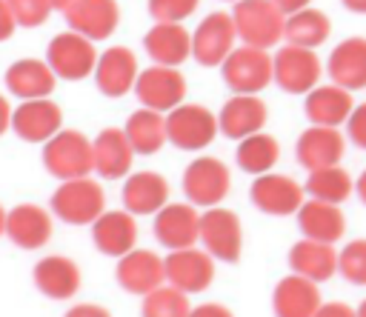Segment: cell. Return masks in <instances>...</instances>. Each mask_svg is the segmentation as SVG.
Segmentation results:
<instances>
[{
  "mask_svg": "<svg viewBox=\"0 0 366 317\" xmlns=\"http://www.w3.org/2000/svg\"><path fill=\"white\" fill-rule=\"evenodd\" d=\"M46 63L63 80H83L94 71L97 51H94V43L89 37L69 29V31H60L51 37V43L46 49Z\"/></svg>",
  "mask_w": 366,
  "mask_h": 317,
  "instance_id": "30bf717a",
  "label": "cell"
},
{
  "mask_svg": "<svg viewBox=\"0 0 366 317\" xmlns=\"http://www.w3.org/2000/svg\"><path fill=\"white\" fill-rule=\"evenodd\" d=\"M63 317H112V311L100 303H74Z\"/></svg>",
  "mask_w": 366,
  "mask_h": 317,
  "instance_id": "b9f144b4",
  "label": "cell"
},
{
  "mask_svg": "<svg viewBox=\"0 0 366 317\" xmlns=\"http://www.w3.org/2000/svg\"><path fill=\"white\" fill-rule=\"evenodd\" d=\"M306 117L315 123V126H335L340 129L352 109H355V100H352V91L337 86V83H329V86H315L312 91H306Z\"/></svg>",
  "mask_w": 366,
  "mask_h": 317,
  "instance_id": "83f0119b",
  "label": "cell"
},
{
  "mask_svg": "<svg viewBox=\"0 0 366 317\" xmlns=\"http://www.w3.org/2000/svg\"><path fill=\"white\" fill-rule=\"evenodd\" d=\"M232 191L229 166L217 157H194L183 171V194L186 203L197 208H212L226 200Z\"/></svg>",
  "mask_w": 366,
  "mask_h": 317,
  "instance_id": "5b68a950",
  "label": "cell"
},
{
  "mask_svg": "<svg viewBox=\"0 0 366 317\" xmlns=\"http://www.w3.org/2000/svg\"><path fill=\"white\" fill-rule=\"evenodd\" d=\"M6 234V208L0 206V237Z\"/></svg>",
  "mask_w": 366,
  "mask_h": 317,
  "instance_id": "816d5d0a",
  "label": "cell"
},
{
  "mask_svg": "<svg viewBox=\"0 0 366 317\" xmlns=\"http://www.w3.org/2000/svg\"><path fill=\"white\" fill-rule=\"evenodd\" d=\"M346 134H349V140H352L357 149L366 151V103H357V106L352 109V114H349V120H346Z\"/></svg>",
  "mask_w": 366,
  "mask_h": 317,
  "instance_id": "60d3db41",
  "label": "cell"
},
{
  "mask_svg": "<svg viewBox=\"0 0 366 317\" xmlns=\"http://www.w3.org/2000/svg\"><path fill=\"white\" fill-rule=\"evenodd\" d=\"M189 317H234V311L223 303H200V306H192Z\"/></svg>",
  "mask_w": 366,
  "mask_h": 317,
  "instance_id": "ee69618b",
  "label": "cell"
},
{
  "mask_svg": "<svg viewBox=\"0 0 366 317\" xmlns=\"http://www.w3.org/2000/svg\"><path fill=\"white\" fill-rule=\"evenodd\" d=\"M355 311H357V317H366V297H363V303H360Z\"/></svg>",
  "mask_w": 366,
  "mask_h": 317,
  "instance_id": "f5cc1de1",
  "label": "cell"
},
{
  "mask_svg": "<svg viewBox=\"0 0 366 317\" xmlns=\"http://www.w3.org/2000/svg\"><path fill=\"white\" fill-rule=\"evenodd\" d=\"M60 126H63V111L49 97L23 100L11 111V129L26 143H46L49 137H54L60 131Z\"/></svg>",
  "mask_w": 366,
  "mask_h": 317,
  "instance_id": "e0dca14e",
  "label": "cell"
},
{
  "mask_svg": "<svg viewBox=\"0 0 366 317\" xmlns=\"http://www.w3.org/2000/svg\"><path fill=\"white\" fill-rule=\"evenodd\" d=\"M329 31H332V20L326 11L315 9V6H306V9H297L292 14H286V23H283V37L286 43L292 46H303V49H317L329 40Z\"/></svg>",
  "mask_w": 366,
  "mask_h": 317,
  "instance_id": "d6a6232c",
  "label": "cell"
},
{
  "mask_svg": "<svg viewBox=\"0 0 366 317\" xmlns=\"http://www.w3.org/2000/svg\"><path fill=\"white\" fill-rule=\"evenodd\" d=\"M349 11H355V14H366V0H340Z\"/></svg>",
  "mask_w": 366,
  "mask_h": 317,
  "instance_id": "681fc988",
  "label": "cell"
},
{
  "mask_svg": "<svg viewBox=\"0 0 366 317\" xmlns=\"http://www.w3.org/2000/svg\"><path fill=\"white\" fill-rule=\"evenodd\" d=\"M295 154H297V163L306 171L337 166L343 160V154H346V137L335 126H315L312 123L306 131H300Z\"/></svg>",
  "mask_w": 366,
  "mask_h": 317,
  "instance_id": "ac0fdd59",
  "label": "cell"
},
{
  "mask_svg": "<svg viewBox=\"0 0 366 317\" xmlns=\"http://www.w3.org/2000/svg\"><path fill=\"white\" fill-rule=\"evenodd\" d=\"M320 303H323V297H320L317 283L309 277H300L295 271L289 277H280L272 291L274 317H315Z\"/></svg>",
  "mask_w": 366,
  "mask_h": 317,
  "instance_id": "7402d4cb",
  "label": "cell"
},
{
  "mask_svg": "<svg viewBox=\"0 0 366 317\" xmlns=\"http://www.w3.org/2000/svg\"><path fill=\"white\" fill-rule=\"evenodd\" d=\"M54 83H57V74L51 71V66L46 60H37V57L14 60L6 69V89L11 94H17L20 100L49 97L54 91Z\"/></svg>",
  "mask_w": 366,
  "mask_h": 317,
  "instance_id": "1f68e13d",
  "label": "cell"
},
{
  "mask_svg": "<svg viewBox=\"0 0 366 317\" xmlns=\"http://www.w3.org/2000/svg\"><path fill=\"white\" fill-rule=\"evenodd\" d=\"M134 80H137V57H134L132 49L114 46V49H106L97 57L94 83H97V89L106 97H123V94H129L134 89Z\"/></svg>",
  "mask_w": 366,
  "mask_h": 317,
  "instance_id": "cb8c5ba5",
  "label": "cell"
},
{
  "mask_svg": "<svg viewBox=\"0 0 366 317\" xmlns=\"http://www.w3.org/2000/svg\"><path fill=\"white\" fill-rule=\"evenodd\" d=\"M126 137L134 149V154H154L160 151L169 140H166V117L154 109H134L126 120Z\"/></svg>",
  "mask_w": 366,
  "mask_h": 317,
  "instance_id": "836d02e7",
  "label": "cell"
},
{
  "mask_svg": "<svg viewBox=\"0 0 366 317\" xmlns=\"http://www.w3.org/2000/svg\"><path fill=\"white\" fill-rule=\"evenodd\" d=\"M337 271L352 286H366V237L349 240L337 251Z\"/></svg>",
  "mask_w": 366,
  "mask_h": 317,
  "instance_id": "74e56055",
  "label": "cell"
},
{
  "mask_svg": "<svg viewBox=\"0 0 366 317\" xmlns=\"http://www.w3.org/2000/svg\"><path fill=\"white\" fill-rule=\"evenodd\" d=\"M114 280L117 286L126 291V294H134V297H143L149 291H154L157 286L166 283V266H163V257L149 251V248H132L126 251L123 257H117V266H114Z\"/></svg>",
  "mask_w": 366,
  "mask_h": 317,
  "instance_id": "9a60e30c",
  "label": "cell"
},
{
  "mask_svg": "<svg viewBox=\"0 0 366 317\" xmlns=\"http://www.w3.org/2000/svg\"><path fill=\"white\" fill-rule=\"evenodd\" d=\"M34 288L49 300H71L80 291V266L66 254H46L31 268Z\"/></svg>",
  "mask_w": 366,
  "mask_h": 317,
  "instance_id": "d6986e66",
  "label": "cell"
},
{
  "mask_svg": "<svg viewBox=\"0 0 366 317\" xmlns=\"http://www.w3.org/2000/svg\"><path fill=\"white\" fill-rule=\"evenodd\" d=\"M77 0H51V9H60V11H66L69 6H74Z\"/></svg>",
  "mask_w": 366,
  "mask_h": 317,
  "instance_id": "f907efd6",
  "label": "cell"
},
{
  "mask_svg": "<svg viewBox=\"0 0 366 317\" xmlns=\"http://www.w3.org/2000/svg\"><path fill=\"white\" fill-rule=\"evenodd\" d=\"M283 14H292V11H297V9H306V6H312V0H272Z\"/></svg>",
  "mask_w": 366,
  "mask_h": 317,
  "instance_id": "bcb514c9",
  "label": "cell"
},
{
  "mask_svg": "<svg viewBox=\"0 0 366 317\" xmlns=\"http://www.w3.org/2000/svg\"><path fill=\"white\" fill-rule=\"evenodd\" d=\"M306 194L315 197V200H326V203H346L355 191V180L352 174L337 163V166H326V168H315L309 171L306 183H303Z\"/></svg>",
  "mask_w": 366,
  "mask_h": 317,
  "instance_id": "d590c367",
  "label": "cell"
},
{
  "mask_svg": "<svg viewBox=\"0 0 366 317\" xmlns=\"http://www.w3.org/2000/svg\"><path fill=\"white\" fill-rule=\"evenodd\" d=\"M189 311H192L189 294H183L169 283L157 286L140 300V317H189Z\"/></svg>",
  "mask_w": 366,
  "mask_h": 317,
  "instance_id": "8d00e7d4",
  "label": "cell"
},
{
  "mask_svg": "<svg viewBox=\"0 0 366 317\" xmlns=\"http://www.w3.org/2000/svg\"><path fill=\"white\" fill-rule=\"evenodd\" d=\"M355 194H357V197H360V203L366 206V168H363V171H360V177L355 180Z\"/></svg>",
  "mask_w": 366,
  "mask_h": 317,
  "instance_id": "c3c4849f",
  "label": "cell"
},
{
  "mask_svg": "<svg viewBox=\"0 0 366 317\" xmlns=\"http://www.w3.org/2000/svg\"><path fill=\"white\" fill-rule=\"evenodd\" d=\"M152 231H154V240L169 251L197 246L200 243V211L192 203H166L160 211H154Z\"/></svg>",
  "mask_w": 366,
  "mask_h": 317,
  "instance_id": "5bb4252c",
  "label": "cell"
},
{
  "mask_svg": "<svg viewBox=\"0 0 366 317\" xmlns=\"http://www.w3.org/2000/svg\"><path fill=\"white\" fill-rule=\"evenodd\" d=\"M143 49L157 66L177 69L192 57V34L180 23H154L143 37Z\"/></svg>",
  "mask_w": 366,
  "mask_h": 317,
  "instance_id": "4316f807",
  "label": "cell"
},
{
  "mask_svg": "<svg viewBox=\"0 0 366 317\" xmlns=\"http://www.w3.org/2000/svg\"><path fill=\"white\" fill-rule=\"evenodd\" d=\"M49 208L57 220L69 226H92L106 211V194L103 186L92 177L60 180V186L49 200Z\"/></svg>",
  "mask_w": 366,
  "mask_h": 317,
  "instance_id": "6da1fadb",
  "label": "cell"
},
{
  "mask_svg": "<svg viewBox=\"0 0 366 317\" xmlns=\"http://www.w3.org/2000/svg\"><path fill=\"white\" fill-rule=\"evenodd\" d=\"M329 77L332 83L360 91L366 89V37H346L340 40L329 54Z\"/></svg>",
  "mask_w": 366,
  "mask_h": 317,
  "instance_id": "484cf974",
  "label": "cell"
},
{
  "mask_svg": "<svg viewBox=\"0 0 366 317\" xmlns=\"http://www.w3.org/2000/svg\"><path fill=\"white\" fill-rule=\"evenodd\" d=\"M315 317H357V311L349 303L332 300V303H320V308L315 311Z\"/></svg>",
  "mask_w": 366,
  "mask_h": 317,
  "instance_id": "7bdbcfd3",
  "label": "cell"
},
{
  "mask_svg": "<svg viewBox=\"0 0 366 317\" xmlns=\"http://www.w3.org/2000/svg\"><path fill=\"white\" fill-rule=\"evenodd\" d=\"M269 120V109L257 94H234L223 103L217 114V131L229 140H243L254 131H263Z\"/></svg>",
  "mask_w": 366,
  "mask_h": 317,
  "instance_id": "ffe728a7",
  "label": "cell"
},
{
  "mask_svg": "<svg viewBox=\"0 0 366 317\" xmlns=\"http://www.w3.org/2000/svg\"><path fill=\"white\" fill-rule=\"evenodd\" d=\"M234 40H237V31H234L232 14L229 11H212L200 20V26L192 34V57L200 66L214 69L229 57V51L234 49Z\"/></svg>",
  "mask_w": 366,
  "mask_h": 317,
  "instance_id": "7c38bea8",
  "label": "cell"
},
{
  "mask_svg": "<svg viewBox=\"0 0 366 317\" xmlns=\"http://www.w3.org/2000/svg\"><path fill=\"white\" fill-rule=\"evenodd\" d=\"M226 3H237V0H226Z\"/></svg>",
  "mask_w": 366,
  "mask_h": 317,
  "instance_id": "db71d44e",
  "label": "cell"
},
{
  "mask_svg": "<svg viewBox=\"0 0 366 317\" xmlns=\"http://www.w3.org/2000/svg\"><path fill=\"white\" fill-rule=\"evenodd\" d=\"M92 243L106 257H123L137 246V220L126 208L103 211L92 223Z\"/></svg>",
  "mask_w": 366,
  "mask_h": 317,
  "instance_id": "44dd1931",
  "label": "cell"
},
{
  "mask_svg": "<svg viewBox=\"0 0 366 317\" xmlns=\"http://www.w3.org/2000/svg\"><path fill=\"white\" fill-rule=\"evenodd\" d=\"M220 74L234 94H257L272 83V54L254 46L232 49L220 63Z\"/></svg>",
  "mask_w": 366,
  "mask_h": 317,
  "instance_id": "52a82bcc",
  "label": "cell"
},
{
  "mask_svg": "<svg viewBox=\"0 0 366 317\" xmlns=\"http://www.w3.org/2000/svg\"><path fill=\"white\" fill-rule=\"evenodd\" d=\"M200 0H149V14L154 23H183Z\"/></svg>",
  "mask_w": 366,
  "mask_h": 317,
  "instance_id": "ab89813d",
  "label": "cell"
},
{
  "mask_svg": "<svg viewBox=\"0 0 366 317\" xmlns=\"http://www.w3.org/2000/svg\"><path fill=\"white\" fill-rule=\"evenodd\" d=\"M323 66L315 49L303 46H283L272 57V80L286 91V94H306L320 83Z\"/></svg>",
  "mask_w": 366,
  "mask_h": 317,
  "instance_id": "8992f818",
  "label": "cell"
},
{
  "mask_svg": "<svg viewBox=\"0 0 366 317\" xmlns=\"http://www.w3.org/2000/svg\"><path fill=\"white\" fill-rule=\"evenodd\" d=\"M134 94L146 109H154L160 114L172 111L174 106L183 103L186 97V80L177 69L172 66H149L143 71H137L134 80Z\"/></svg>",
  "mask_w": 366,
  "mask_h": 317,
  "instance_id": "4fadbf2b",
  "label": "cell"
},
{
  "mask_svg": "<svg viewBox=\"0 0 366 317\" xmlns=\"http://www.w3.org/2000/svg\"><path fill=\"white\" fill-rule=\"evenodd\" d=\"M297 228L309 240H320V243H332L335 246L346 231V217H343L340 206L309 197L297 208Z\"/></svg>",
  "mask_w": 366,
  "mask_h": 317,
  "instance_id": "f546056e",
  "label": "cell"
},
{
  "mask_svg": "<svg viewBox=\"0 0 366 317\" xmlns=\"http://www.w3.org/2000/svg\"><path fill=\"white\" fill-rule=\"evenodd\" d=\"M200 243L223 263H237L243 254V223L232 208L212 206L200 214Z\"/></svg>",
  "mask_w": 366,
  "mask_h": 317,
  "instance_id": "ba28073f",
  "label": "cell"
},
{
  "mask_svg": "<svg viewBox=\"0 0 366 317\" xmlns=\"http://www.w3.org/2000/svg\"><path fill=\"white\" fill-rule=\"evenodd\" d=\"M6 129H11V106L0 94V134H6Z\"/></svg>",
  "mask_w": 366,
  "mask_h": 317,
  "instance_id": "7dc6e473",
  "label": "cell"
},
{
  "mask_svg": "<svg viewBox=\"0 0 366 317\" xmlns=\"http://www.w3.org/2000/svg\"><path fill=\"white\" fill-rule=\"evenodd\" d=\"M289 268L320 286L337 274V251L332 243L303 237L289 248Z\"/></svg>",
  "mask_w": 366,
  "mask_h": 317,
  "instance_id": "4dcf8cb0",
  "label": "cell"
},
{
  "mask_svg": "<svg viewBox=\"0 0 366 317\" xmlns=\"http://www.w3.org/2000/svg\"><path fill=\"white\" fill-rule=\"evenodd\" d=\"M14 29H17V20H14V14H11L9 3H6V0H0V43H3V40H9V37L14 34Z\"/></svg>",
  "mask_w": 366,
  "mask_h": 317,
  "instance_id": "f6af8a7d",
  "label": "cell"
},
{
  "mask_svg": "<svg viewBox=\"0 0 366 317\" xmlns=\"http://www.w3.org/2000/svg\"><path fill=\"white\" fill-rule=\"evenodd\" d=\"M232 20L243 46L272 49L283 40L286 14L272 0H237L232 9Z\"/></svg>",
  "mask_w": 366,
  "mask_h": 317,
  "instance_id": "3957f363",
  "label": "cell"
},
{
  "mask_svg": "<svg viewBox=\"0 0 366 317\" xmlns=\"http://www.w3.org/2000/svg\"><path fill=\"white\" fill-rule=\"evenodd\" d=\"M217 137V117L200 103H180L166 111V140L180 151H200Z\"/></svg>",
  "mask_w": 366,
  "mask_h": 317,
  "instance_id": "277c9868",
  "label": "cell"
},
{
  "mask_svg": "<svg viewBox=\"0 0 366 317\" xmlns=\"http://www.w3.org/2000/svg\"><path fill=\"white\" fill-rule=\"evenodd\" d=\"M249 200L257 211H263L269 217H289V214H297V208L303 206L306 188L289 174L266 171V174L254 177L252 188H249Z\"/></svg>",
  "mask_w": 366,
  "mask_h": 317,
  "instance_id": "9c48e42d",
  "label": "cell"
},
{
  "mask_svg": "<svg viewBox=\"0 0 366 317\" xmlns=\"http://www.w3.org/2000/svg\"><path fill=\"white\" fill-rule=\"evenodd\" d=\"M63 14H66L69 29L89 37L92 43L112 37V31L120 23V9L114 0H77Z\"/></svg>",
  "mask_w": 366,
  "mask_h": 317,
  "instance_id": "603a6c76",
  "label": "cell"
},
{
  "mask_svg": "<svg viewBox=\"0 0 366 317\" xmlns=\"http://www.w3.org/2000/svg\"><path fill=\"white\" fill-rule=\"evenodd\" d=\"M169 203V183L157 171H132L123 183V208L137 214H154Z\"/></svg>",
  "mask_w": 366,
  "mask_h": 317,
  "instance_id": "f1b7e54d",
  "label": "cell"
},
{
  "mask_svg": "<svg viewBox=\"0 0 366 317\" xmlns=\"http://www.w3.org/2000/svg\"><path fill=\"white\" fill-rule=\"evenodd\" d=\"M92 157H94V171L103 180H120L132 171L134 149H132L126 131L112 126V129H103L92 140Z\"/></svg>",
  "mask_w": 366,
  "mask_h": 317,
  "instance_id": "d4e9b609",
  "label": "cell"
},
{
  "mask_svg": "<svg viewBox=\"0 0 366 317\" xmlns=\"http://www.w3.org/2000/svg\"><path fill=\"white\" fill-rule=\"evenodd\" d=\"M17 26L23 29H34L40 23H46V17L51 14V0H6Z\"/></svg>",
  "mask_w": 366,
  "mask_h": 317,
  "instance_id": "f35d334b",
  "label": "cell"
},
{
  "mask_svg": "<svg viewBox=\"0 0 366 317\" xmlns=\"http://www.w3.org/2000/svg\"><path fill=\"white\" fill-rule=\"evenodd\" d=\"M163 266L166 283L180 288L183 294H200L214 283V257L206 248H174L163 257Z\"/></svg>",
  "mask_w": 366,
  "mask_h": 317,
  "instance_id": "8fae6325",
  "label": "cell"
},
{
  "mask_svg": "<svg viewBox=\"0 0 366 317\" xmlns=\"http://www.w3.org/2000/svg\"><path fill=\"white\" fill-rule=\"evenodd\" d=\"M43 168L57 180L89 177L94 171L92 140L77 129H60L43 143Z\"/></svg>",
  "mask_w": 366,
  "mask_h": 317,
  "instance_id": "7a4b0ae2",
  "label": "cell"
},
{
  "mask_svg": "<svg viewBox=\"0 0 366 317\" xmlns=\"http://www.w3.org/2000/svg\"><path fill=\"white\" fill-rule=\"evenodd\" d=\"M234 160H237V166H240L246 174H252V177L266 174V171H272L274 163L280 160V143H277V137H272V134H266V131H254V134H249V137H243V140L237 143Z\"/></svg>",
  "mask_w": 366,
  "mask_h": 317,
  "instance_id": "e575fe53",
  "label": "cell"
},
{
  "mask_svg": "<svg viewBox=\"0 0 366 317\" xmlns=\"http://www.w3.org/2000/svg\"><path fill=\"white\" fill-rule=\"evenodd\" d=\"M54 234L51 211L37 203H17L6 211V237L23 251H40Z\"/></svg>",
  "mask_w": 366,
  "mask_h": 317,
  "instance_id": "2e32d148",
  "label": "cell"
}]
</instances>
